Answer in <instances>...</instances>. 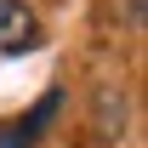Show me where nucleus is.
Here are the masks:
<instances>
[{
    "label": "nucleus",
    "instance_id": "obj_1",
    "mask_svg": "<svg viewBox=\"0 0 148 148\" xmlns=\"http://www.w3.org/2000/svg\"><path fill=\"white\" fill-rule=\"evenodd\" d=\"M40 46V17L23 0H0V57H23Z\"/></svg>",
    "mask_w": 148,
    "mask_h": 148
},
{
    "label": "nucleus",
    "instance_id": "obj_2",
    "mask_svg": "<svg viewBox=\"0 0 148 148\" xmlns=\"http://www.w3.org/2000/svg\"><path fill=\"white\" fill-rule=\"evenodd\" d=\"M97 137L103 143H120L125 137V91L120 86H103L97 91Z\"/></svg>",
    "mask_w": 148,
    "mask_h": 148
}]
</instances>
